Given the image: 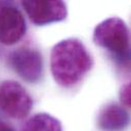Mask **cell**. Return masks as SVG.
I'll return each mask as SVG.
<instances>
[{"instance_id": "8", "label": "cell", "mask_w": 131, "mask_h": 131, "mask_svg": "<svg viewBox=\"0 0 131 131\" xmlns=\"http://www.w3.org/2000/svg\"><path fill=\"white\" fill-rule=\"evenodd\" d=\"M20 131H62L59 120L47 113H38L30 117L20 127Z\"/></svg>"}, {"instance_id": "1", "label": "cell", "mask_w": 131, "mask_h": 131, "mask_svg": "<svg viewBox=\"0 0 131 131\" xmlns=\"http://www.w3.org/2000/svg\"><path fill=\"white\" fill-rule=\"evenodd\" d=\"M93 67V58L83 42L68 38L56 43L50 52V71L61 87L78 85Z\"/></svg>"}, {"instance_id": "5", "label": "cell", "mask_w": 131, "mask_h": 131, "mask_svg": "<svg viewBox=\"0 0 131 131\" xmlns=\"http://www.w3.org/2000/svg\"><path fill=\"white\" fill-rule=\"evenodd\" d=\"M21 5L30 20L36 26L61 21L68 16L67 4L60 0H26Z\"/></svg>"}, {"instance_id": "9", "label": "cell", "mask_w": 131, "mask_h": 131, "mask_svg": "<svg viewBox=\"0 0 131 131\" xmlns=\"http://www.w3.org/2000/svg\"><path fill=\"white\" fill-rule=\"evenodd\" d=\"M119 97H120V100H121L123 106L126 108H129L130 103H131V85H130V83H126L121 87L120 92H119Z\"/></svg>"}, {"instance_id": "3", "label": "cell", "mask_w": 131, "mask_h": 131, "mask_svg": "<svg viewBox=\"0 0 131 131\" xmlns=\"http://www.w3.org/2000/svg\"><path fill=\"white\" fill-rule=\"evenodd\" d=\"M33 107L32 96L16 81L5 80L0 84V110L11 119L26 118Z\"/></svg>"}, {"instance_id": "11", "label": "cell", "mask_w": 131, "mask_h": 131, "mask_svg": "<svg viewBox=\"0 0 131 131\" xmlns=\"http://www.w3.org/2000/svg\"><path fill=\"white\" fill-rule=\"evenodd\" d=\"M5 124H6V123H4V122H2V121L0 120V131H1V129L3 128V126H4Z\"/></svg>"}, {"instance_id": "4", "label": "cell", "mask_w": 131, "mask_h": 131, "mask_svg": "<svg viewBox=\"0 0 131 131\" xmlns=\"http://www.w3.org/2000/svg\"><path fill=\"white\" fill-rule=\"evenodd\" d=\"M9 67L26 82L37 83L43 75V58L41 53L31 47H19L7 56Z\"/></svg>"}, {"instance_id": "2", "label": "cell", "mask_w": 131, "mask_h": 131, "mask_svg": "<svg viewBox=\"0 0 131 131\" xmlns=\"http://www.w3.org/2000/svg\"><path fill=\"white\" fill-rule=\"evenodd\" d=\"M93 42L105 49L117 63L128 66L130 61V37L127 25L120 17H108L94 28Z\"/></svg>"}, {"instance_id": "10", "label": "cell", "mask_w": 131, "mask_h": 131, "mask_svg": "<svg viewBox=\"0 0 131 131\" xmlns=\"http://www.w3.org/2000/svg\"><path fill=\"white\" fill-rule=\"evenodd\" d=\"M1 131H14L10 126H8L7 124H5L4 126H3V128L1 129Z\"/></svg>"}, {"instance_id": "6", "label": "cell", "mask_w": 131, "mask_h": 131, "mask_svg": "<svg viewBox=\"0 0 131 131\" xmlns=\"http://www.w3.org/2000/svg\"><path fill=\"white\" fill-rule=\"evenodd\" d=\"M27 25L24 14L19 9L11 5L0 8V43L13 45L26 34Z\"/></svg>"}, {"instance_id": "7", "label": "cell", "mask_w": 131, "mask_h": 131, "mask_svg": "<svg viewBox=\"0 0 131 131\" xmlns=\"http://www.w3.org/2000/svg\"><path fill=\"white\" fill-rule=\"evenodd\" d=\"M128 123V112L116 102L105 104L97 116V126L102 131H119L124 129Z\"/></svg>"}]
</instances>
